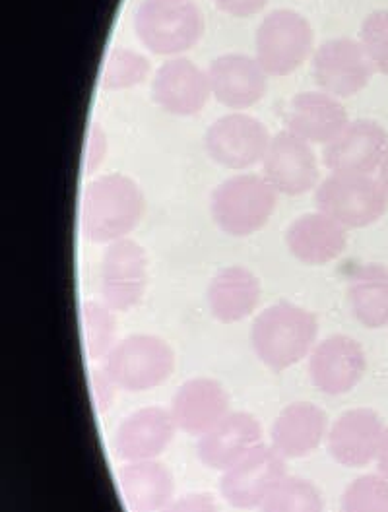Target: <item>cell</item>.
<instances>
[{
  "instance_id": "1",
  "label": "cell",
  "mask_w": 388,
  "mask_h": 512,
  "mask_svg": "<svg viewBox=\"0 0 388 512\" xmlns=\"http://www.w3.org/2000/svg\"><path fill=\"white\" fill-rule=\"evenodd\" d=\"M144 210V192L134 179L123 173L101 175L84 191L80 227L88 241L111 245L127 239L140 224Z\"/></svg>"
},
{
  "instance_id": "2",
  "label": "cell",
  "mask_w": 388,
  "mask_h": 512,
  "mask_svg": "<svg viewBox=\"0 0 388 512\" xmlns=\"http://www.w3.org/2000/svg\"><path fill=\"white\" fill-rule=\"evenodd\" d=\"M319 320L290 301H278L260 311L251 326V344L262 365L286 371L309 357L317 346Z\"/></svg>"
},
{
  "instance_id": "3",
  "label": "cell",
  "mask_w": 388,
  "mask_h": 512,
  "mask_svg": "<svg viewBox=\"0 0 388 512\" xmlns=\"http://www.w3.org/2000/svg\"><path fill=\"white\" fill-rule=\"evenodd\" d=\"M140 43L160 57L191 51L204 33V18L191 0H142L132 18Z\"/></svg>"
},
{
  "instance_id": "4",
  "label": "cell",
  "mask_w": 388,
  "mask_h": 512,
  "mask_svg": "<svg viewBox=\"0 0 388 512\" xmlns=\"http://www.w3.org/2000/svg\"><path fill=\"white\" fill-rule=\"evenodd\" d=\"M278 192L264 175L245 173L229 177L210 196L214 224L231 237H249L270 222Z\"/></svg>"
},
{
  "instance_id": "5",
  "label": "cell",
  "mask_w": 388,
  "mask_h": 512,
  "mask_svg": "<svg viewBox=\"0 0 388 512\" xmlns=\"http://www.w3.org/2000/svg\"><path fill=\"white\" fill-rule=\"evenodd\" d=\"M109 377L130 394L162 386L175 369L171 346L154 334H130L101 361Z\"/></svg>"
},
{
  "instance_id": "6",
  "label": "cell",
  "mask_w": 388,
  "mask_h": 512,
  "mask_svg": "<svg viewBox=\"0 0 388 512\" xmlns=\"http://www.w3.org/2000/svg\"><path fill=\"white\" fill-rule=\"evenodd\" d=\"M319 212L346 229L379 222L388 208V194L379 179L359 173H330L315 192Z\"/></svg>"
},
{
  "instance_id": "7",
  "label": "cell",
  "mask_w": 388,
  "mask_h": 512,
  "mask_svg": "<svg viewBox=\"0 0 388 512\" xmlns=\"http://www.w3.org/2000/svg\"><path fill=\"white\" fill-rule=\"evenodd\" d=\"M315 32L305 16L290 8L268 12L255 33V59L268 76H288L313 51Z\"/></svg>"
},
{
  "instance_id": "8",
  "label": "cell",
  "mask_w": 388,
  "mask_h": 512,
  "mask_svg": "<svg viewBox=\"0 0 388 512\" xmlns=\"http://www.w3.org/2000/svg\"><path fill=\"white\" fill-rule=\"evenodd\" d=\"M148 288V255L132 239H121L105 247L99 262L101 301L115 313H129Z\"/></svg>"
},
{
  "instance_id": "9",
  "label": "cell",
  "mask_w": 388,
  "mask_h": 512,
  "mask_svg": "<svg viewBox=\"0 0 388 512\" xmlns=\"http://www.w3.org/2000/svg\"><path fill=\"white\" fill-rule=\"evenodd\" d=\"M288 476L286 458L270 445L253 448L239 462L222 472L220 491L233 509H260L274 487Z\"/></svg>"
},
{
  "instance_id": "10",
  "label": "cell",
  "mask_w": 388,
  "mask_h": 512,
  "mask_svg": "<svg viewBox=\"0 0 388 512\" xmlns=\"http://www.w3.org/2000/svg\"><path fill=\"white\" fill-rule=\"evenodd\" d=\"M270 140L268 128L243 113L216 119L204 134L208 156L227 169H247L262 163Z\"/></svg>"
},
{
  "instance_id": "11",
  "label": "cell",
  "mask_w": 388,
  "mask_h": 512,
  "mask_svg": "<svg viewBox=\"0 0 388 512\" xmlns=\"http://www.w3.org/2000/svg\"><path fill=\"white\" fill-rule=\"evenodd\" d=\"M361 43L352 37H334L321 43L313 55V74L317 86L330 96L352 97L365 90L373 76Z\"/></svg>"
},
{
  "instance_id": "12",
  "label": "cell",
  "mask_w": 388,
  "mask_h": 512,
  "mask_svg": "<svg viewBox=\"0 0 388 512\" xmlns=\"http://www.w3.org/2000/svg\"><path fill=\"white\" fill-rule=\"evenodd\" d=\"M309 379L326 396L348 394L367 371V355L356 338L332 334L321 340L309 355Z\"/></svg>"
},
{
  "instance_id": "13",
  "label": "cell",
  "mask_w": 388,
  "mask_h": 512,
  "mask_svg": "<svg viewBox=\"0 0 388 512\" xmlns=\"http://www.w3.org/2000/svg\"><path fill=\"white\" fill-rule=\"evenodd\" d=\"M262 175L278 194L299 196L319 181V163L309 142L282 130L272 136L262 160Z\"/></svg>"
},
{
  "instance_id": "14",
  "label": "cell",
  "mask_w": 388,
  "mask_h": 512,
  "mask_svg": "<svg viewBox=\"0 0 388 512\" xmlns=\"http://www.w3.org/2000/svg\"><path fill=\"white\" fill-rule=\"evenodd\" d=\"M385 423L371 408L346 410L336 417L326 435L330 456L346 468H361L377 460Z\"/></svg>"
},
{
  "instance_id": "15",
  "label": "cell",
  "mask_w": 388,
  "mask_h": 512,
  "mask_svg": "<svg viewBox=\"0 0 388 512\" xmlns=\"http://www.w3.org/2000/svg\"><path fill=\"white\" fill-rule=\"evenodd\" d=\"M169 412L179 431L200 439L231 414V400L216 379L194 377L177 388Z\"/></svg>"
},
{
  "instance_id": "16",
  "label": "cell",
  "mask_w": 388,
  "mask_h": 512,
  "mask_svg": "<svg viewBox=\"0 0 388 512\" xmlns=\"http://www.w3.org/2000/svg\"><path fill=\"white\" fill-rule=\"evenodd\" d=\"M388 150V132L375 121H350L324 146V165L332 173L371 175L379 169Z\"/></svg>"
},
{
  "instance_id": "17",
  "label": "cell",
  "mask_w": 388,
  "mask_h": 512,
  "mask_svg": "<svg viewBox=\"0 0 388 512\" xmlns=\"http://www.w3.org/2000/svg\"><path fill=\"white\" fill-rule=\"evenodd\" d=\"M177 425L169 410L146 406L125 417L113 435V450L123 462L158 460L173 443Z\"/></svg>"
},
{
  "instance_id": "18",
  "label": "cell",
  "mask_w": 388,
  "mask_h": 512,
  "mask_svg": "<svg viewBox=\"0 0 388 512\" xmlns=\"http://www.w3.org/2000/svg\"><path fill=\"white\" fill-rule=\"evenodd\" d=\"M212 94L208 74L193 61L177 57L156 70L152 80V99L165 113L193 117L200 113Z\"/></svg>"
},
{
  "instance_id": "19",
  "label": "cell",
  "mask_w": 388,
  "mask_h": 512,
  "mask_svg": "<svg viewBox=\"0 0 388 512\" xmlns=\"http://www.w3.org/2000/svg\"><path fill=\"white\" fill-rule=\"evenodd\" d=\"M208 80L214 97L229 109L241 111L257 105L266 94L268 74L255 57L226 53L208 64Z\"/></svg>"
},
{
  "instance_id": "20",
  "label": "cell",
  "mask_w": 388,
  "mask_h": 512,
  "mask_svg": "<svg viewBox=\"0 0 388 512\" xmlns=\"http://www.w3.org/2000/svg\"><path fill=\"white\" fill-rule=\"evenodd\" d=\"M262 443V425L249 412H231L210 433L198 439V460L216 472H226Z\"/></svg>"
},
{
  "instance_id": "21",
  "label": "cell",
  "mask_w": 388,
  "mask_h": 512,
  "mask_svg": "<svg viewBox=\"0 0 388 512\" xmlns=\"http://www.w3.org/2000/svg\"><path fill=\"white\" fill-rule=\"evenodd\" d=\"M286 130L309 144L332 142L344 128L350 117L338 97L326 92H301L293 96L286 109Z\"/></svg>"
},
{
  "instance_id": "22",
  "label": "cell",
  "mask_w": 388,
  "mask_h": 512,
  "mask_svg": "<svg viewBox=\"0 0 388 512\" xmlns=\"http://www.w3.org/2000/svg\"><path fill=\"white\" fill-rule=\"evenodd\" d=\"M328 417L311 402H293L286 406L270 427V447L286 460L313 454L328 435Z\"/></svg>"
},
{
  "instance_id": "23",
  "label": "cell",
  "mask_w": 388,
  "mask_h": 512,
  "mask_svg": "<svg viewBox=\"0 0 388 512\" xmlns=\"http://www.w3.org/2000/svg\"><path fill=\"white\" fill-rule=\"evenodd\" d=\"M286 245L295 260L323 266L346 251L348 229L323 212L303 214L288 225Z\"/></svg>"
},
{
  "instance_id": "24",
  "label": "cell",
  "mask_w": 388,
  "mask_h": 512,
  "mask_svg": "<svg viewBox=\"0 0 388 512\" xmlns=\"http://www.w3.org/2000/svg\"><path fill=\"white\" fill-rule=\"evenodd\" d=\"M262 297L260 280L243 266H226L214 274L206 289L212 317L224 324H235L251 317Z\"/></svg>"
},
{
  "instance_id": "25",
  "label": "cell",
  "mask_w": 388,
  "mask_h": 512,
  "mask_svg": "<svg viewBox=\"0 0 388 512\" xmlns=\"http://www.w3.org/2000/svg\"><path fill=\"white\" fill-rule=\"evenodd\" d=\"M119 485L130 512H162L175 493L173 474L158 460L125 462Z\"/></svg>"
},
{
  "instance_id": "26",
  "label": "cell",
  "mask_w": 388,
  "mask_h": 512,
  "mask_svg": "<svg viewBox=\"0 0 388 512\" xmlns=\"http://www.w3.org/2000/svg\"><path fill=\"white\" fill-rule=\"evenodd\" d=\"M348 301L354 319L365 328L388 324V268L383 264H363L348 280Z\"/></svg>"
},
{
  "instance_id": "27",
  "label": "cell",
  "mask_w": 388,
  "mask_h": 512,
  "mask_svg": "<svg viewBox=\"0 0 388 512\" xmlns=\"http://www.w3.org/2000/svg\"><path fill=\"white\" fill-rule=\"evenodd\" d=\"M84 348L92 361H103L117 344V317L103 301H84L82 305Z\"/></svg>"
},
{
  "instance_id": "28",
  "label": "cell",
  "mask_w": 388,
  "mask_h": 512,
  "mask_svg": "<svg viewBox=\"0 0 388 512\" xmlns=\"http://www.w3.org/2000/svg\"><path fill=\"white\" fill-rule=\"evenodd\" d=\"M260 512H324L323 495L315 483L286 476L260 505Z\"/></svg>"
},
{
  "instance_id": "29",
  "label": "cell",
  "mask_w": 388,
  "mask_h": 512,
  "mask_svg": "<svg viewBox=\"0 0 388 512\" xmlns=\"http://www.w3.org/2000/svg\"><path fill=\"white\" fill-rule=\"evenodd\" d=\"M152 66L150 61L132 51L127 47H115L111 49L107 63H105V72H103V84L109 92H121V90H130L138 84H142Z\"/></svg>"
},
{
  "instance_id": "30",
  "label": "cell",
  "mask_w": 388,
  "mask_h": 512,
  "mask_svg": "<svg viewBox=\"0 0 388 512\" xmlns=\"http://www.w3.org/2000/svg\"><path fill=\"white\" fill-rule=\"evenodd\" d=\"M342 512H388V478L365 474L352 481L342 495Z\"/></svg>"
},
{
  "instance_id": "31",
  "label": "cell",
  "mask_w": 388,
  "mask_h": 512,
  "mask_svg": "<svg viewBox=\"0 0 388 512\" xmlns=\"http://www.w3.org/2000/svg\"><path fill=\"white\" fill-rule=\"evenodd\" d=\"M359 43L373 68L388 76V10H375L365 16L359 32Z\"/></svg>"
},
{
  "instance_id": "32",
  "label": "cell",
  "mask_w": 388,
  "mask_h": 512,
  "mask_svg": "<svg viewBox=\"0 0 388 512\" xmlns=\"http://www.w3.org/2000/svg\"><path fill=\"white\" fill-rule=\"evenodd\" d=\"M109 150V140L107 132L97 121H92L86 134V144H84V169L86 173H94L99 169V165L105 160Z\"/></svg>"
},
{
  "instance_id": "33",
  "label": "cell",
  "mask_w": 388,
  "mask_h": 512,
  "mask_svg": "<svg viewBox=\"0 0 388 512\" xmlns=\"http://www.w3.org/2000/svg\"><path fill=\"white\" fill-rule=\"evenodd\" d=\"M162 512H220V507L212 493L194 491L173 499Z\"/></svg>"
},
{
  "instance_id": "34",
  "label": "cell",
  "mask_w": 388,
  "mask_h": 512,
  "mask_svg": "<svg viewBox=\"0 0 388 512\" xmlns=\"http://www.w3.org/2000/svg\"><path fill=\"white\" fill-rule=\"evenodd\" d=\"M90 383H92V398L96 402L97 412L103 414V412L111 410L119 386L109 377V373L103 367H96L92 371Z\"/></svg>"
},
{
  "instance_id": "35",
  "label": "cell",
  "mask_w": 388,
  "mask_h": 512,
  "mask_svg": "<svg viewBox=\"0 0 388 512\" xmlns=\"http://www.w3.org/2000/svg\"><path fill=\"white\" fill-rule=\"evenodd\" d=\"M222 12L235 18H249L262 12L270 0H212Z\"/></svg>"
},
{
  "instance_id": "36",
  "label": "cell",
  "mask_w": 388,
  "mask_h": 512,
  "mask_svg": "<svg viewBox=\"0 0 388 512\" xmlns=\"http://www.w3.org/2000/svg\"><path fill=\"white\" fill-rule=\"evenodd\" d=\"M377 468H379V474L388 478V427L385 429L381 448H379V454H377Z\"/></svg>"
},
{
  "instance_id": "37",
  "label": "cell",
  "mask_w": 388,
  "mask_h": 512,
  "mask_svg": "<svg viewBox=\"0 0 388 512\" xmlns=\"http://www.w3.org/2000/svg\"><path fill=\"white\" fill-rule=\"evenodd\" d=\"M379 183H381V187L385 189V192L388 194V150L387 154H385V158H383V161H381V165H379Z\"/></svg>"
}]
</instances>
